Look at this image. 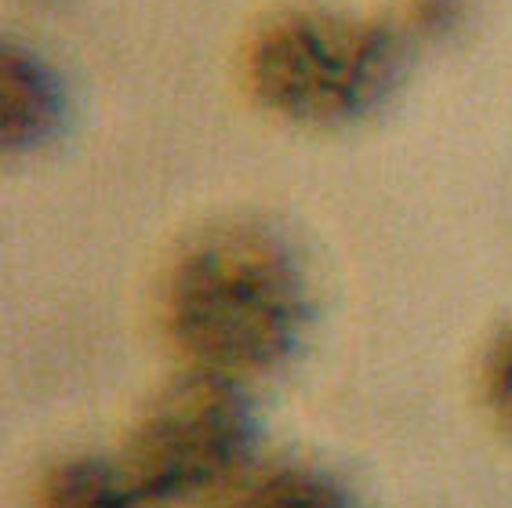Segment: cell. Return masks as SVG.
<instances>
[{
    "label": "cell",
    "instance_id": "1",
    "mask_svg": "<svg viewBox=\"0 0 512 508\" xmlns=\"http://www.w3.org/2000/svg\"><path fill=\"white\" fill-rule=\"evenodd\" d=\"M313 316L306 265L280 229L233 218L200 229L164 280V327L193 371L255 378L298 352Z\"/></svg>",
    "mask_w": 512,
    "mask_h": 508
},
{
    "label": "cell",
    "instance_id": "2",
    "mask_svg": "<svg viewBox=\"0 0 512 508\" xmlns=\"http://www.w3.org/2000/svg\"><path fill=\"white\" fill-rule=\"evenodd\" d=\"M404 62L400 26L338 8H287L247 40L244 77L276 117L335 127L375 113L404 77Z\"/></svg>",
    "mask_w": 512,
    "mask_h": 508
},
{
    "label": "cell",
    "instance_id": "8",
    "mask_svg": "<svg viewBox=\"0 0 512 508\" xmlns=\"http://www.w3.org/2000/svg\"><path fill=\"white\" fill-rule=\"evenodd\" d=\"M458 11H462V0H411L407 26H400V30H404V37H411V33L436 37V33H444L447 26H454Z\"/></svg>",
    "mask_w": 512,
    "mask_h": 508
},
{
    "label": "cell",
    "instance_id": "6",
    "mask_svg": "<svg viewBox=\"0 0 512 508\" xmlns=\"http://www.w3.org/2000/svg\"><path fill=\"white\" fill-rule=\"evenodd\" d=\"M229 508H353L345 487L331 472L306 461H280L233 490Z\"/></svg>",
    "mask_w": 512,
    "mask_h": 508
},
{
    "label": "cell",
    "instance_id": "3",
    "mask_svg": "<svg viewBox=\"0 0 512 508\" xmlns=\"http://www.w3.org/2000/svg\"><path fill=\"white\" fill-rule=\"evenodd\" d=\"M258 418L237 378L189 367L131 425L124 465L160 505L222 498L251 476Z\"/></svg>",
    "mask_w": 512,
    "mask_h": 508
},
{
    "label": "cell",
    "instance_id": "7",
    "mask_svg": "<svg viewBox=\"0 0 512 508\" xmlns=\"http://www.w3.org/2000/svg\"><path fill=\"white\" fill-rule=\"evenodd\" d=\"M480 389L487 411L512 436V327H505L483 352Z\"/></svg>",
    "mask_w": 512,
    "mask_h": 508
},
{
    "label": "cell",
    "instance_id": "5",
    "mask_svg": "<svg viewBox=\"0 0 512 508\" xmlns=\"http://www.w3.org/2000/svg\"><path fill=\"white\" fill-rule=\"evenodd\" d=\"M37 508H164L124 461L69 458L44 476Z\"/></svg>",
    "mask_w": 512,
    "mask_h": 508
},
{
    "label": "cell",
    "instance_id": "4",
    "mask_svg": "<svg viewBox=\"0 0 512 508\" xmlns=\"http://www.w3.org/2000/svg\"><path fill=\"white\" fill-rule=\"evenodd\" d=\"M4 149L22 153V149L40 146L44 138L55 135L62 120V88L37 55L26 48H4Z\"/></svg>",
    "mask_w": 512,
    "mask_h": 508
}]
</instances>
